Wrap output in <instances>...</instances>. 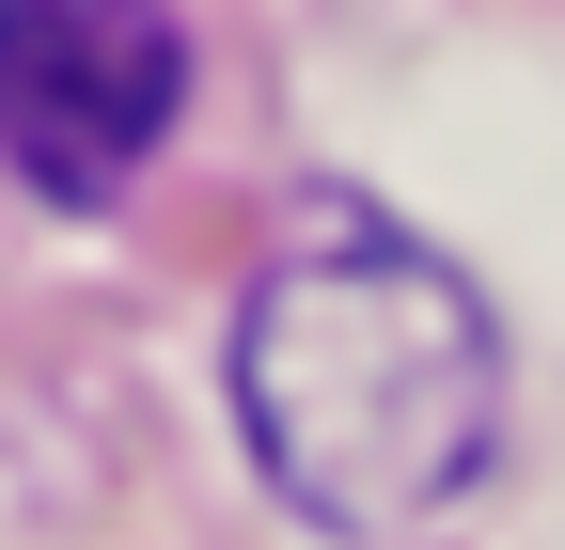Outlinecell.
I'll use <instances>...</instances> for the list:
<instances>
[{
  "mask_svg": "<svg viewBox=\"0 0 565 550\" xmlns=\"http://www.w3.org/2000/svg\"><path fill=\"white\" fill-rule=\"evenodd\" d=\"M236 425L315 535H408L503 441V330L424 236L299 221L236 299Z\"/></svg>",
  "mask_w": 565,
  "mask_h": 550,
  "instance_id": "obj_1",
  "label": "cell"
},
{
  "mask_svg": "<svg viewBox=\"0 0 565 550\" xmlns=\"http://www.w3.org/2000/svg\"><path fill=\"white\" fill-rule=\"evenodd\" d=\"M189 110L173 0H0V173L47 204H126Z\"/></svg>",
  "mask_w": 565,
  "mask_h": 550,
  "instance_id": "obj_2",
  "label": "cell"
}]
</instances>
